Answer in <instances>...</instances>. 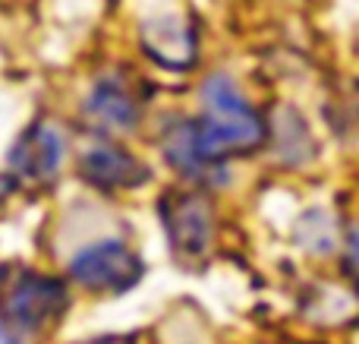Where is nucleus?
I'll use <instances>...</instances> for the list:
<instances>
[{
	"instance_id": "20e7f679",
	"label": "nucleus",
	"mask_w": 359,
	"mask_h": 344,
	"mask_svg": "<svg viewBox=\"0 0 359 344\" xmlns=\"http://www.w3.org/2000/svg\"><path fill=\"white\" fill-rule=\"evenodd\" d=\"M168 244L180 259H198L208 253L215 237V209L202 193H168L161 202Z\"/></svg>"
},
{
	"instance_id": "0eeeda50",
	"label": "nucleus",
	"mask_w": 359,
	"mask_h": 344,
	"mask_svg": "<svg viewBox=\"0 0 359 344\" xmlns=\"http://www.w3.org/2000/svg\"><path fill=\"white\" fill-rule=\"evenodd\" d=\"M79 177L98 190H133L149 180V168L126 145L114 143L111 136H98L79 152Z\"/></svg>"
},
{
	"instance_id": "1a4fd4ad",
	"label": "nucleus",
	"mask_w": 359,
	"mask_h": 344,
	"mask_svg": "<svg viewBox=\"0 0 359 344\" xmlns=\"http://www.w3.org/2000/svg\"><path fill=\"white\" fill-rule=\"evenodd\" d=\"M347 265H350V272L359 278V227L350 231V240H347Z\"/></svg>"
},
{
	"instance_id": "6e6552de",
	"label": "nucleus",
	"mask_w": 359,
	"mask_h": 344,
	"mask_svg": "<svg viewBox=\"0 0 359 344\" xmlns=\"http://www.w3.org/2000/svg\"><path fill=\"white\" fill-rule=\"evenodd\" d=\"M198 32L183 13H161L142 22V54L164 70H189L196 63Z\"/></svg>"
},
{
	"instance_id": "39448f33",
	"label": "nucleus",
	"mask_w": 359,
	"mask_h": 344,
	"mask_svg": "<svg viewBox=\"0 0 359 344\" xmlns=\"http://www.w3.org/2000/svg\"><path fill=\"white\" fill-rule=\"evenodd\" d=\"M63 307H67L63 282L50 275H38V272L16 275L4 294V319L13 329H25V332L48 326Z\"/></svg>"
},
{
	"instance_id": "7ed1b4c3",
	"label": "nucleus",
	"mask_w": 359,
	"mask_h": 344,
	"mask_svg": "<svg viewBox=\"0 0 359 344\" xmlns=\"http://www.w3.org/2000/svg\"><path fill=\"white\" fill-rule=\"evenodd\" d=\"M82 111L98 136H123V133L139 130L145 105L136 86L130 82V76L117 73V70H104L88 86Z\"/></svg>"
},
{
	"instance_id": "f03ea898",
	"label": "nucleus",
	"mask_w": 359,
	"mask_h": 344,
	"mask_svg": "<svg viewBox=\"0 0 359 344\" xmlns=\"http://www.w3.org/2000/svg\"><path fill=\"white\" fill-rule=\"evenodd\" d=\"M142 272L145 265L136 256V250H130L117 237L95 240L69 259V278L86 291H98V294L130 291L142 278Z\"/></svg>"
},
{
	"instance_id": "9d476101",
	"label": "nucleus",
	"mask_w": 359,
	"mask_h": 344,
	"mask_svg": "<svg viewBox=\"0 0 359 344\" xmlns=\"http://www.w3.org/2000/svg\"><path fill=\"white\" fill-rule=\"evenodd\" d=\"M0 344H19V335L13 332V326L6 319H0Z\"/></svg>"
},
{
	"instance_id": "f257e3e1",
	"label": "nucleus",
	"mask_w": 359,
	"mask_h": 344,
	"mask_svg": "<svg viewBox=\"0 0 359 344\" xmlns=\"http://www.w3.org/2000/svg\"><path fill=\"white\" fill-rule=\"evenodd\" d=\"M268 124L227 70L202 76L198 114L174 124L164 136V155L183 177L205 180L227 158L262 149Z\"/></svg>"
},
{
	"instance_id": "9b49d317",
	"label": "nucleus",
	"mask_w": 359,
	"mask_h": 344,
	"mask_svg": "<svg viewBox=\"0 0 359 344\" xmlns=\"http://www.w3.org/2000/svg\"><path fill=\"white\" fill-rule=\"evenodd\" d=\"M13 183H16V180H13L10 174H0V199H4V196L13 190Z\"/></svg>"
},
{
	"instance_id": "423d86ee",
	"label": "nucleus",
	"mask_w": 359,
	"mask_h": 344,
	"mask_svg": "<svg viewBox=\"0 0 359 344\" xmlns=\"http://www.w3.org/2000/svg\"><path fill=\"white\" fill-rule=\"evenodd\" d=\"M63 161H67V136L50 120H38V124L25 126L6 155L10 174L25 183L54 180Z\"/></svg>"
}]
</instances>
